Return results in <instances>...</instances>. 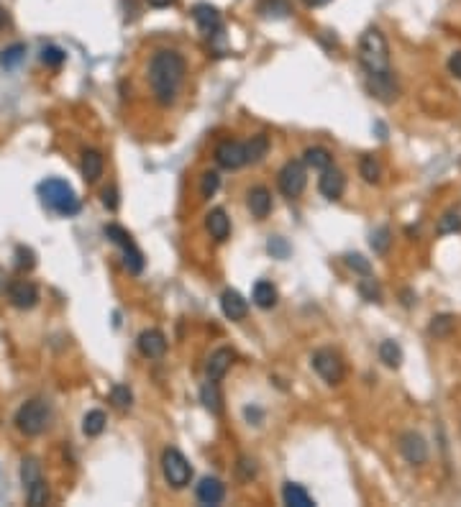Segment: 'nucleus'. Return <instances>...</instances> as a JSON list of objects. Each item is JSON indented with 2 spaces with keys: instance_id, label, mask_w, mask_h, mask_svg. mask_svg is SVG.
Here are the masks:
<instances>
[{
  "instance_id": "5701e85b",
  "label": "nucleus",
  "mask_w": 461,
  "mask_h": 507,
  "mask_svg": "<svg viewBox=\"0 0 461 507\" xmlns=\"http://www.w3.org/2000/svg\"><path fill=\"white\" fill-rule=\"evenodd\" d=\"M251 297H254L256 308L272 310L277 305V287L272 282H267V279H259V282L254 284V292H251Z\"/></svg>"
},
{
  "instance_id": "bb28decb",
  "label": "nucleus",
  "mask_w": 461,
  "mask_h": 507,
  "mask_svg": "<svg viewBox=\"0 0 461 507\" xmlns=\"http://www.w3.org/2000/svg\"><path fill=\"white\" fill-rule=\"evenodd\" d=\"M379 361L384 366H390V369H400L403 366V348H400V343L392 338L382 341L379 343Z\"/></svg>"
},
{
  "instance_id": "49530a36",
  "label": "nucleus",
  "mask_w": 461,
  "mask_h": 507,
  "mask_svg": "<svg viewBox=\"0 0 461 507\" xmlns=\"http://www.w3.org/2000/svg\"><path fill=\"white\" fill-rule=\"evenodd\" d=\"M448 72L454 75V78L461 80V52H454L448 57Z\"/></svg>"
},
{
  "instance_id": "a18cd8bd",
  "label": "nucleus",
  "mask_w": 461,
  "mask_h": 507,
  "mask_svg": "<svg viewBox=\"0 0 461 507\" xmlns=\"http://www.w3.org/2000/svg\"><path fill=\"white\" fill-rule=\"evenodd\" d=\"M102 206L108 208V210L118 208V190H115V187H105V190H102Z\"/></svg>"
},
{
  "instance_id": "39448f33",
  "label": "nucleus",
  "mask_w": 461,
  "mask_h": 507,
  "mask_svg": "<svg viewBox=\"0 0 461 507\" xmlns=\"http://www.w3.org/2000/svg\"><path fill=\"white\" fill-rule=\"evenodd\" d=\"M102 233H105V238H108V241H113L115 246H121L126 269L131 272V274H141V272H144V254H141V249L134 244L131 233H128L126 228H121V225H115V223L105 225V228H102Z\"/></svg>"
},
{
  "instance_id": "2eb2a0df",
  "label": "nucleus",
  "mask_w": 461,
  "mask_h": 507,
  "mask_svg": "<svg viewBox=\"0 0 461 507\" xmlns=\"http://www.w3.org/2000/svg\"><path fill=\"white\" fill-rule=\"evenodd\" d=\"M221 310L228 321H243L246 313H249V302L243 300L241 292L236 289H223V295H221Z\"/></svg>"
},
{
  "instance_id": "e433bc0d",
  "label": "nucleus",
  "mask_w": 461,
  "mask_h": 507,
  "mask_svg": "<svg viewBox=\"0 0 461 507\" xmlns=\"http://www.w3.org/2000/svg\"><path fill=\"white\" fill-rule=\"evenodd\" d=\"M110 402H113L118 410H128V407L134 405V395H131V390H128L126 385H113V390H110Z\"/></svg>"
},
{
  "instance_id": "ea45409f",
  "label": "nucleus",
  "mask_w": 461,
  "mask_h": 507,
  "mask_svg": "<svg viewBox=\"0 0 461 507\" xmlns=\"http://www.w3.org/2000/svg\"><path fill=\"white\" fill-rule=\"evenodd\" d=\"M218 187H221L218 172H205L203 180H200V195H203V198H213V195L218 193Z\"/></svg>"
},
{
  "instance_id": "393cba45",
  "label": "nucleus",
  "mask_w": 461,
  "mask_h": 507,
  "mask_svg": "<svg viewBox=\"0 0 461 507\" xmlns=\"http://www.w3.org/2000/svg\"><path fill=\"white\" fill-rule=\"evenodd\" d=\"M331 161H333L331 151L323 146H310L305 149V154H302V164L315 169V172H326V169L331 167Z\"/></svg>"
},
{
  "instance_id": "3c124183",
  "label": "nucleus",
  "mask_w": 461,
  "mask_h": 507,
  "mask_svg": "<svg viewBox=\"0 0 461 507\" xmlns=\"http://www.w3.org/2000/svg\"><path fill=\"white\" fill-rule=\"evenodd\" d=\"M302 3H305L307 8H320V6H326L328 0H302Z\"/></svg>"
},
{
  "instance_id": "09e8293b",
  "label": "nucleus",
  "mask_w": 461,
  "mask_h": 507,
  "mask_svg": "<svg viewBox=\"0 0 461 507\" xmlns=\"http://www.w3.org/2000/svg\"><path fill=\"white\" fill-rule=\"evenodd\" d=\"M403 297H405V308H413V305H415V295H413V292H410V289H405V292H403Z\"/></svg>"
},
{
  "instance_id": "8fccbe9b",
  "label": "nucleus",
  "mask_w": 461,
  "mask_h": 507,
  "mask_svg": "<svg viewBox=\"0 0 461 507\" xmlns=\"http://www.w3.org/2000/svg\"><path fill=\"white\" fill-rule=\"evenodd\" d=\"M8 284H11V282H8V274H6V269H0V292H6V289H8Z\"/></svg>"
},
{
  "instance_id": "9d476101",
  "label": "nucleus",
  "mask_w": 461,
  "mask_h": 507,
  "mask_svg": "<svg viewBox=\"0 0 461 507\" xmlns=\"http://www.w3.org/2000/svg\"><path fill=\"white\" fill-rule=\"evenodd\" d=\"M8 300H11L13 308L18 310H31L38 302V289L33 282L28 279H16V282L8 284Z\"/></svg>"
},
{
  "instance_id": "4c0bfd02",
  "label": "nucleus",
  "mask_w": 461,
  "mask_h": 507,
  "mask_svg": "<svg viewBox=\"0 0 461 507\" xmlns=\"http://www.w3.org/2000/svg\"><path fill=\"white\" fill-rule=\"evenodd\" d=\"M390 241H392V233L387 225H382V228H377V231L371 233V249H374V254H384V251L390 249Z\"/></svg>"
},
{
  "instance_id": "1a4fd4ad",
  "label": "nucleus",
  "mask_w": 461,
  "mask_h": 507,
  "mask_svg": "<svg viewBox=\"0 0 461 507\" xmlns=\"http://www.w3.org/2000/svg\"><path fill=\"white\" fill-rule=\"evenodd\" d=\"M400 454L413 466H423V464L428 461V443L415 430H405L403 436H400Z\"/></svg>"
},
{
  "instance_id": "dca6fc26",
  "label": "nucleus",
  "mask_w": 461,
  "mask_h": 507,
  "mask_svg": "<svg viewBox=\"0 0 461 507\" xmlns=\"http://www.w3.org/2000/svg\"><path fill=\"white\" fill-rule=\"evenodd\" d=\"M318 190L323 198L328 200H339L346 190V177L344 172H339L336 167H328L326 172L320 174V182H318Z\"/></svg>"
},
{
  "instance_id": "9b49d317",
  "label": "nucleus",
  "mask_w": 461,
  "mask_h": 507,
  "mask_svg": "<svg viewBox=\"0 0 461 507\" xmlns=\"http://www.w3.org/2000/svg\"><path fill=\"white\" fill-rule=\"evenodd\" d=\"M136 346H139L141 356L147 359H161L166 353V336L157 328H149V331H141L139 338H136Z\"/></svg>"
},
{
  "instance_id": "79ce46f5",
  "label": "nucleus",
  "mask_w": 461,
  "mask_h": 507,
  "mask_svg": "<svg viewBox=\"0 0 461 507\" xmlns=\"http://www.w3.org/2000/svg\"><path fill=\"white\" fill-rule=\"evenodd\" d=\"M267 249H269V254H272L275 259H287L290 257V244L285 241V238H280V236L269 238Z\"/></svg>"
},
{
  "instance_id": "f704fd0d",
  "label": "nucleus",
  "mask_w": 461,
  "mask_h": 507,
  "mask_svg": "<svg viewBox=\"0 0 461 507\" xmlns=\"http://www.w3.org/2000/svg\"><path fill=\"white\" fill-rule=\"evenodd\" d=\"M26 497H28V505L31 507H41L49 502V487H46L44 479L33 481L31 487H26Z\"/></svg>"
},
{
  "instance_id": "c9c22d12",
  "label": "nucleus",
  "mask_w": 461,
  "mask_h": 507,
  "mask_svg": "<svg viewBox=\"0 0 461 507\" xmlns=\"http://www.w3.org/2000/svg\"><path fill=\"white\" fill-rule=\"evenodd\" d=\"M23 57H26V46L13 44V46H8V49H3V54H0V65L6 67V70H16V67L23 62Z\"/></svg>"
},
{
  "instance_id": "a19ab883",
  "label": "nucleus",
  "mask_w": 461,
  "mask_h": 507,
  "mask_svg": "<svg viewBox=\"0 0 461 507\" xmlns=\"http://www.w3.org/2000/svg\"><path fill=\"white\" fill-rule=\"evenodd\" d=\"M64 59H67V54H64L59 46H44V49H41V62H44L46 67L64 65Z\"/></svg>"
},
{
  "instance_id": "72a5a7b5",
  "label": "nucleus",
  "mask_w": 461,
  "mask_h": 507,
  "mask_svg": "<svg viewBox=\"0 0 461 507\" xmlns=\"http://www.w3.org/2000/svg\"><path fill=\"white\" fill-rule=\"evenodd\" d=\"M461 231V215L456 210L443 213L438 218V225H435V233L438 236H448V233H459Z\"/></svg>"
},
{
  "instance_id": "7ed1b4c3",
  "label": "nucleus",
  "mask_w": 461,
  "mask_h": 507,
  "mask_svg": "<svg viewBox=\"0 0 461 507\" xmlns=\"http://www.w3.org/2000/svg\"><path fill=\"white\" fill-rule=\"evenodd\" d=\"M38 195L44 200V206L51 208L57 215L70 218V215L80 213V198H77L75 190L64 180H59V177H49V180L41 182V185H38Z\"/></svg>"
},
{
  "instance_id": "4be33fe9",
  "label": "nucleus",
  "mask_w": 461,
  "mask_h": 507,
  "mask_svg": "<svg viewBox=\"0 0 461 507\" xmlns=\"http://www.w3.org/2000/svg\"><path fill=\"white\" fill-rule=\"evenodd\" d=\"M200 402H203L205 410H211L213 415H221V412H223V397H221L218 382L208 379V382L200 387Z\"/></svg>"
},
{
  "instance_id": "7c9ffc66",
  "label": "nucleus",
  "mask_w": 461,
  "mask_h": 507,
  "mask_svg": "<svg viewBox=\"0 0 461 507\" xmlns=\"http://www.w3.org/2000/svg\"><path fill=\"white\" fill-rule=\"evenodd\" d=\"M44 479L41 476V464H38L36 456H26L23 461H21V481H23V489L31 487L33 481Z\"/></svg>"
},
{
  "instance_id": "473e14b6",
  "label": "nucleus",
  "mask_w": 461,
  "mask_h": 507,
  "mask_svg": "<svg viewBox=\"0 0 461 507\" xmlns=\"http://www.w3.org/2000/svg\"><path fill=\"white\" fill-rule=\"evenodd\" d=\"M356 289L366 302H382V287L371 274H364V279H359Z\"/></svg>"
},
{
  "instance_id": "2f4dec72",
  "label": "nucleus",
  "mask_w": 461,
  "mask_h": 507,
  "mask_svg": "<svg viewBox=\"0 0 461 507\" xmlns=\"http://www.w3.org/2000/svg\"><path fill=\"white\" fill-rule=\"evenodd\" d=\"M359 174L364 177V182H369V185H377L379 180H382V167H379V161L374 159V156H361V161H359Z\"/></svg>"
},
{
  "instance_id": "c03bdc74",
  "label": "nucleus",
  "mask_w": 461,
  "mask_h": 507,
  "mask_svg": "<svg viewBox=\"0 0 461 507\" xmlns=\"http://www.w3.org/2000/svg\"><path fill=\"white\" fill-rule=\"evenodd\" d=\"M346 264H349L354 272H359V274H371L369 259H364L361 254H346Z\"/></svg>"
},
{
  "instance_id": "4468645a",
  "label": "nucleus",
  "mask_w": 461,
  "mask_h": 507,
  "mask_svg": "<svg viewBox=\"0 0 461 507\" xmlns=\"http://www.w3.org/2000/svg\"><path fill=\"white\" fill-rule=\"evenodd\" d=\"M233 359H236L233 348H228V346L216 348V351L211 353V359H208V366H205V372H208V379H213V382L223 379L226 372L231 369V364H233Z\"/></svg>"
},
{
  "instance_id": "58836bf2",
  "label": "nucleus",
  "mask_w": 461,
  "mask_h": 507,
  "mask_svg": "<svg viewBox=\"0 0 461 507\" xmlns=\"http://www.w3.org/2000/svg\"><path fill=\"white\" fill-rule=\"evenodd\" d=\"M16 267L18 269H33L36 267V254L28 246H16Z\"/></svg>"
},
{
  "instance_id": "f8f14e48",
  "label": "nucleus",
  "mask_w": 461,
  "mask_h": 507,
  "mask_svg": "<svg viewBox=\"0 0 461 507\" xmlns=\"http://www.w3.org/2000/svg\"><path fill=\"white\" fill-rule=\"evenodd\" d=\"M192 18L198 23V28L205 33V36H216L223 23H221V14H218V8L211 6V3H198V6L192 8Z\"/></svg>"
},
{
  "instance_id": "a211bd4d",
  "label": "nucleus",
  "mask_w": 461,
  "mask_h": 507,
  "mask_svg": "<svg viewBox=\"0 0 461 507\" xmlns=\"http://www.w3.org/2000/svg\"><path fill=\"white\" fill-rule=\"evenodd\" d=\"M198 502L200 505H221L226 497V484L216 476H205L198 484Z\"/></svg>"
},
{
  "instance_id": "f257e3e1",
  "label": "nucleus",
  "mask_w": 461,
  "mask_h": 507,
  "mask_svg": "<svg viewBox=\"0 0 461 507\" xmlns=\"http://www.w3.org/2000/svg\"><path fill=\"white\" fill-rule=\"evenodd\" d=\"M187 62L182 54L172 49H159L149 62V85L159 105H172L177 100V92L185 82Z\"/></svg>"
},
{
  "instance_id": "ddd939ff",
  "label": "nucleus",
  "mask_w": 461,
  "mask_h": 507,
  "mask_svg": "<svg viewBox=\"0 0 461 507\" xmlns=\"http://www.w3.org/2000/svg\"><path fill=\"white\" fill-rule=\"evenodd\" d=\"M216 161L223 169H238L246 164V149L241 142H223L216 149Z\"/></svg>"
},
{
  "instance_id": "de8ad7c7",
  "label": "nucleus",
  "mask_w": 461,
  "mask_h": 507,
  "mask_svg": "<svg viewBox=\"0 0 461 507\" xmlns=\"http://www.w3.org/2000/svg\"><path fill=\"white\" fill-rule=\"evenodd\" d=\"M147 3L152 8H169V6H174L177 0H147Z\"/></svg>"
},
{
  "instance_id": "cd10ccee",
  "label": "nucleus",
  "mask_w": 461,
  "mask_h": 507,
  "mask_svg": "<svg viewBox=\"0 0 461 507\" xmlns=\"http://www.w3.org/2000/svg\"><path fill=\"white\" fill-rule=\"evenodd\" d=\"M259 14L267 16V18H287L292 14V6H290V0H262Z\"/></svg>"
},
{
  "instance_id": "0eeeda50",
  "label": "nucleus",
  "mask_w": 461,
  "mask_h": 507,
  "mask_svg": "<svg viewBox=\"0 0 461 507\" xmlns=\"http://www.w3.org/2000/svg\"><path fill=\"white\" fill-rule=\"evenodd\" d=\"M313 369L328 385H341V379H344V361L333 348H318L313 353Z\"/></svg>"
},
{
  "instance_id": "b1692460",
  "label": "nucleus",
  "mask_w": 461,
  "mask_h": 507,
  "mask_svg": "<svg viewBox=\"0 0 461 507\" xmlns=\"http://www.w3.org/2000/svg\"><path fill=\"white\" fill-rule=\"evenodd\" d=\"M282 500H285V505L290 507H313V497L305 492V487H300V484H295V481H287L285 487H282Z\"/></svg>"
},
{
  "instance_id": "603ef678",
  "label": "nucleus",
  "mask_w": 461,
  "mask_h": 507,
  "mask_svg": "<svg viewBox=\"0 0 461 507\" xmlns=\"http://www.w3.org/2000/svg\"><path fill=\"white\" fill-rule=\"evenodd\" d=\"M8 23V14H6V8L0 6V26H6Z\"/></svg>"
},
{
  "instance_id": "423d86ee",
  "label": "nucleus",
  "mask_w": 461,
  "mask_h": 507,
  "mask_svg": "<svg viewBox=\"0 0 461 507\" xmlns=\"http://www.w3.org/2000/svg\"><path fill=\"white\" fill-rule=\"evenodd\" d=\"M161 474H164L166 484L172 489H185L192 479V466L182 451L164 449V454H161Z\"/></svg>"
},
{
  "instance_id": "37998d69",
  "label": "nucleus",
  "mask_w": 461,
  "mask_h": 507,
  "mask_svg": "<svg viewBox=\"0 0 461 507\" xmlns=\"http://www.w3.org/2000/svg\"><path fill=\"white\" fill-rule=\"evenodd\" d=\"M236 471H238V476H241L243 481L254 479L256 476V461L254 459H249V456H241L238 464H236Z\"/></svg>"
},
{
  "instance_id": "6ab92c4d",
  "label": "nucleus",
  "mask_w": 461,
  "mask_h": 507,
  "mask_svg": "<svg viewBox=\"0 0 461 507\" xmlns=\"http://www.w3.org/2000/svg\"><path fill=\"white\" fill-rule=\"evenodd\" d=\"M369 90H371V95L377 97V100H382V103H392V100H397V82H395V78H392V72L371 75Z\"/></svg>"
},
{
  "instance_id": "412c9836",
  "label": "nucleus",
  "mask_w": 461,
  "mask_h": 507,
  "mask_svg": "<svg viewBox=\"0 0 461 507\" xmlns=\"http://www.w3.org/2000/svg\"><path fill=\"white\" fill-rule=\"evenodd\" d=\"M102 172H105V159H102L100 151H95V149H88L83 154V177L85 182H97L102 177Z\"/></svg>"
},
{
  "instance_id": "f3484780",
  "label": "nucleus",
  "mask_w": 461,
  "mask_h": 507,
  "mask_svg": "<svg viewBox=\"0 0 461 507\" xmlns=\"http://www.w3.org/2000/svg\"><path fill=\"white\" fill-rule=\"evenodd\" d=\"M246 206H249L251 215L259 220H264L272 213V193H269L264 185H256L249 190V195H246Z\"/></svg>"
},
{
  "instance_id": "6e6552de",
  "label": "nucleus",
  "mask_w": 461,
  "mask_h": 507,
  "mask_svg": "<svg viewBox=\"0 0 461 507\" xmlns=\"http://www.w3.org/2000/svg\"><path fill=\"white\" fill-rule=\"evenodd\" d=\"M277 182H280V190L285 198H297V195L305 190L307 185V172H305V164L302 161H287L285 167L280 169V177H277Z\"/></svg>"
},
{
  "instance_id": "20e7f679",
  "label": "nucleus",
  "mask_w": 461,
  "mask_h": 507,
  "mask_svg": "<svg viewBox=\"0 0 461 507\" xmlns=\"http://www.w3.org/2000/svg\"><path fill=\"white\" fill-rule=\"evenodd\" d=\"M51 420V410L49 405L44 402V400H28V402H23L18 407V412H16V428L23 433V436H41L46 430V425H49Z\"/></svg>"
},
{
  "instance_id": "c85d7f7f",
  "label": "nucleus",
  "mask_w": 461,
  "mask_h": 507,
  "mask_svg": "<svg viewBox=\"0 0 461 507\" xmlns=\"http://www.w3.org/2000/svg\"><path fill=\"white\" fill-rule=\"evenodd\" d=\"M454 328H456V318L454 315L443 313V315H435L433 321H430L428 333L435 336V338H448V336L454 333Z\"/></svg>"
},
{
  "instance_id": "a878e982",
  "label": "nucleus",
  "mask_w": 461,
  "mask_h": 507,
  "mask_svg": "<svg viewBox=\"0 0 461 507\" xmlns=\"http://www.w3.org/2000/svg\"><path fill=\"white\" fill-rule=\"evenodd\" d=\"M243 149H246V164H259L269 154V139L264 134H256L243 144Z\"/></svg>"
},
{
  "instance_id": "f03ea898",
  "label": "nucleus",
  "mask_w": 461,
  "mask_h": 507,
  "mask_svg": "<svg viewBox=\"0 0 461 507\" xmlns=\"http://www.w3.org/2000/svg\"><path fill=\"white\" fill-rule=\"evenodd\" d=\"M359 62L366 70V78L371 75H384L390 70V46L379 28H366L359 39Z\"/></svg>"
},
{
  "instance_id": "c756f323",
  "label": "nucleus",
  "mask_w": 461,
  "mask_h": 507,
  "mask_svg": "<svg viewBox=\"0 0 461 507\" xmlns=\"http://www.w3.org/2000/svg\"><path fill=\"white\" fill-rule=\"evenodd\" d=\"M105 423H108V417H105V412L102 410H90L88 415H85L83 420V433L90 438L100 436L102 430H105Z\"/></svg>"
},
{
  "instance_id": "aec40b11",
  "label": "nucleus",
  "mask_w": 461,
  "mask_h": 507,
  "mask_svg": "<svg viewBox=\"0 0 461 507\" xmlns=\"http://www.w3.org/2000/svg\"><path fill=\"white\" fill-rule=\"evenodd\" d=\"M205 228L216 241H226L231 236V218L223 208H213L208 215H205Z\"/></svg>"
}]
</instances>
